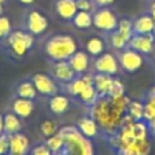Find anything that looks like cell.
I'll list each match as a JSON object with an SVG mask.
<instances>
[{
  "mask_svg": "<svg viewBox=\"0 0 155 155\" xmlns=\"http://www.w3.org/2000/svg\"><path fill=\"white\" fill-rule=\"evenodd\" d=\"M91 71L107 74V75H110V76H117V74L120 73V67H119L116 54L111 53L109 51H105L104 53L93 58Z\"/></svg>",
  "mask_w": 155,
  "mask_h": 155,
  "instance_id": "9c48e42d",
  "label": "cell"
},
{
  "mask_svg": "<svg viewBox=\"0 0 155 155\" xmlns=\"http://www.w3.org/2000/svg\"><path fill=\"white\" fill-rule=\"evenodd\" d=\"M120 18L121 17L113 6L97 7L92 13V21H93L92 27L98 33L103 35H108L117 29Z\"/></svg>",
  "mask_w": 155,
  "mask_h": 155,
  "instance_id": "8992f818",
  "label": "cell"
},
{
  "mask_svg": "<svg viewBox=\"0 0 155 155\" xmlns=\"http://www.w3.org/2000/svg\"><path fill=\"white\" fill-rule=\"evenodd\" d=\"M38 40L39 39L22 28H13L11 33L0 41V52L7 62L22 64L33 56Z\"/></svg>",
  "mask_w": 155,
  "mask_h": 155,
  "instance_id": "7a4b0ae2",
  "label": "cell"
},
{
  "mask_svg": "<svg viewBox=\"0 0 155 155\" xmlns=\"http://www.w3.org/2000/svg\"><path fill=\"white\" fill-rule=\"evenodd\" d=\"M71 98L64 93L63 91L47 98V107H48V110L50 113L53 115V116H63L64 114H67L70 109V105H71Z\"/></svg>",
  "mask_w": 155,
  "mask_h": 155,
  "instance_id": "5bb4252c",
  "label": "cell"
},
{
  "mask_svg": "<svg viewBox=\"0 0 155 155\" xmlns=\"http://www.w3.org/2000/svg\"><path fill=\"white\" fill-rule=\"evenodd\" d=\"M153 61H154V65H155V51H154V53H153Z\"/></svg>",
  "mask_w": 155,
  "mask_h": 155,
  "instance_id": "f35d334b",
  "label": "cell"
},
{
  "mask_svg": "<svg viewBox=\"0 0 155 155\" xmlns=\"http://www.w3.org/2000/svg\"><path fill=\"white\" fill-rule=\"evenodd\" d=\"M52 8L58 18L68 23H70L71 18L78 11L75 0H53Z\"/></svg>",
  "mask_w": 155,
  "mask_h": 155,
  "instance_id": "ffe728a7",
  "label": "cell"
},
{
  "mask_svg": "<svg viewBox=\"0 0 155 155\" xmlns=\"http://www.w3.org/2000/svg\"><path fill=\"white\" fill-rule=\"evenodd\" d=\"M11 0H0V15L5 13V10L7 7V5L10 4Z\"/></svg>",
  "mask_w": 155,
  "mask_h": 155,
  "instance_id": "8d00e7d4",
  "label": "cell"
},
{
  "mask_svg": "<svg viewBox=\"0 0 155 155\" xmlns=\"http://www.w3.org/2000/svg\"><path fill=\"white\" fill-rule=\"evenodd\" d=\"M8 154V136L6 133L0 134V155Z\"/></svg>",
  "mask_w": 155,
  "mask_h": 155,
  "instance_id": "1f68e13d",
  "label": "cell"
},
{
  "mask_svg": "<svg viewBox=\"0 0 155 155\" xmlns=\"http://www.w3.org/2000/svg\"><path fill=\"white\" fill-rule=\"evenodd\" d=\"M147 126H148V130H149V134L153 139H155V120H151V121H148L147 122Z\"/></svg>",
  "mask_w": 155,
  "mask_h": 155,
  "instance_id": "836d02e7",
  "label": "cell"
},
{
  "mask_svg": "<svg viewBox=\"0 0 155 155\" xmlns=\"http://www.w3.org/2000/svg\"><path fill=\"white\" fill-rule=\"evenodd\" d=\"M125 92H126V88H125L124 82L117 76H115L114 78V81H113V85H111V88H110V92H109L108 96L116 98V97H121V96L126 94Z\"/></svg>",
  "mask_w": 155,
  "mask_h": 155,
  "instance_id": "f1b7e54d",
  "label": "cell"
},
{
  "mask_svg": "<svg viewBox=\"0 0 155 155\" xmlns=\"http://www.w3.org/2000/svg\"><path fill=\"white\" fill-rule=\"evenodd\" d=\"M21 6H23L24 8L25 7H29V6H34L36 0H16Z\"/></svg>",
  "mask_w": 155,
  "mask_h": 155,
  "instance_id": "e575fe53",
  "label": "cell"
},
{
  "mask_svg": "<svg viewBox=\"0 0 155 155\" xmlns=\"http://www.w3.org/2000/svg\"><path fill=\"white\" fill-rule=\"evenodd\" d=\"M148 12L151 15V17H153L154 21H155V0L149 1V8H148Z\"/></svg>",
  "mask_w": 155,
  "mask_h": 155,
  "instance_id": "d590c367",
  "label": "cell"
},
{
  "mask_svg": "<svg viewBox=\"0 0 155 155\" xmlns=\"http://www.w3.org/2000/svg\"><path fill=\"white\" fill-rule=\"evenodd\" d=\"M79 47V40L67 33L50 34L40 41V52L47 63L68 61Z\"/></svg>",
  "mask_w": 155,
  "mask_h": 155,
  "instance_id": "3957f363",
  "label": "cell"
},
{
  "mask_svg": "<svg viewBox=\"0 0 155 155\" xmlns=\"http://www.w3.org/2000/svg\"><path fill=\"white\" fill-rule=\"evenodd\" d=\"M84 47H85V51L87 52V54L93 59L107 51L108 41H107L105 35H103L101 33L91 34L86 38V40L84 42Z\"/></svg>",
  "mask_w": 155,
  "mask_h": 155,
  "instance_id": "4fadbf2b",
  "label": "cell"
},
{
  "mask_svg": "<svg viewBox=\"0 0 155 155\" xmlns=\"http://www.w3.org/2000/svg\"><path fill=\"white\" fill-rule=\"evenodd\" d=\"M6 155H10V154H6Z\"/></svg>",
  "mask_w": 155,
  "mask_h": 155,
  "instance_id": "60d3db41",
  "label": "cell"
},
{
  "mask_svg": "<svg viewBox=\"0 0 155 155\" xmlns=\"http://www.w3.org/2000/svg\"><path fill=\"white\" fill-rule=\"evenodd\" d=\"M96 7H108V6H113L115 0H93Z\"/></svg>",
  "mask_w": 155,
  "mask_h": 155,
  "instance_id": "d6a6232c",
  "label": "cell"
},
{
  "mask_svg": "<svg viewBox=\"0 0 155 155\" xmlns=\"http://www.w3.org/2000/svg\"><path fill=\"white\" fill-rule=\"evenodd\" d=\"M47 73L61 86V88L64 85H67L68 82H70L76 76V74L71 69V67L68 63V61H58V62L48 63Z\"/></svg>",
  "mask_w": 155,
  "mask_h": 155,
  "instance_id": "30bf717a",
  "label": "cell"
},
{
  "mask_svg": "<svg viewBox=\"0 0 155 155\" xmlns=\"http://www.w3.org/2000/svg\"><path fill=\"white\" fill-rule=\"evenodd\" d=\"M29 79L34 84L36 92L40 97L50 98L62 92L61 86L52 79V76L48 73H34L29 75Z\"/></svg>",
  "mask_w": 155,
  "mask_h": 155,
  "instance_id": "ba28073f",
  "label": "cell"
},
{
  "mask_svg": "<svg viewBox=\"0 0 155 155\" xmlns=\"http://www.w3.org/2000/svg\"><path fill=\"white\" fill-rule=\"evenodd\" d=\"M76 128L78 131L84 136L86 137L87 139H91V140H94L99 134V127L96 122V120L88 114L86 113L84 116H81L78 121H76Z\"/></svg>",
  "mask_w": 155,
  "mask_h": 155,
  "instance_id": "ac0fdd59",
  "label": "cell"
},
{
  "mask_svg": "<svg viewBox=\"0 0 155 155\" xmlns=\"http://www.w3.org/2000/svg\"><path fill=\"white\" fill-rule=\"evenodd\" d=\"M131 21L133 34H155V21L148 11L132 17Z\"/></svg>",
  "mask_w": 155,
  "mask_h": 155,
  "instance_id": "9a60e30c",
  "label": "cell"
},
{
  "mask_svg": "<svg viewBox=\"0 0 155 155\" xmlns=\"http://www.w3.org/2000/svg\"><path fill=\"white\" fill-rule=\"evenodd\" d=\"M127 47L143 56H150L155 51V34H133L128 40Z\"/></svg>",
  "mask_w": 155,
  "mask_h": 155,
  "instance_id": "8fae6325",
  "label": "cell"
},
{
  "mask_svg": "<svg viewBox=\"0 0 155 155\" xmlns=\"http://www.w3.org/2000/svg\"><path fill=\"white\" fill-rule=\"evenodd\" d=\"M98 98H99V97H98V93H97V91H96V88H94V86H93V82H92V84L87 85V86L74 98V101H76V102L80 103L81 105H84L86 109H90V108L97 102Z\"/></svg>",
  "mask_w": 155,
  "mask_h": 155,
  "instance_id": "603a6c76",
  "label": "cell"
},
{
  "mask_svg": "<svg viewBox=\"0 0 155 155\" xmlns=\"http://www.w3.org/2000/svg\"><path fill=\"white\" fill-rule=\"evenodd\" d=\"M12 29H13V24H12L11 18L6 16L5 13L0 15V41L5 39L11 33Z\"/></svg>",
  "mask_w": 155,
  "mask_h": 155,
  "instance_id": "83f0119b",
  "label": "cell"
},
{
  "mask_svg": "<svg viewBox=\"0 0 155 155\" xmlns=\"http://www.w3.org/2000/svg\"><path fill=\"white\" fill-rule=\"evenodd\" d=\"M114 78L115 76H110L107 74L93 73V86L98 93V97H105L109 94Z\"/></svg>",
  "mask_w": 155,
  "mask_h": 155,
  "instance_id": "7402d4cb",
  "label": "cell"
},
{
  "mask_svg": "<svg viewBox=\"0 0 155 155\" xmlns=\"http://www.w3.org/2000/svg\"><path fill=\"white\" fill-rule=\"evenodd\" d=\"M68 63L70 64L71 69L76 75H82L91 71L92 67V58L87 54L85 50H78L69 59Z\"/></svg>",
  "mask_w": 155,
  "mask_h": 155,
  "instance_id": "2e32d148",
  "label": "cell"
},
{
  "mask_svg": "<svg viewBox=\"0 0 155 155\" xmlns=\"http://www.w3.org/2000/svg\"><path fill=\"white\" fill-rule=\"evenodd\" d=\"M4 133H6L7 136L22 132L23 130V120L17 116L15 113H12L11 110L6 109L4 113Z\"/></svg>",
  "mask_w": 155,
  "mask_h": 155,
  "instance_id": "44dd1931",
  "label": "cell"
},
{
  "mask_svg": "<svg viewBox=\"0 0 155 155\" xmlns=\"http://www.w3.org/2000/svg\"><path fill=\"white\" fill-rule=\"evenodd\" d=\"M92 12L86 11H76L70 21V24L78 30H88L92 28Z\"/></svg>",
  "mask_w": 155,
  "mask_h": 155,
  "instance_id": "d4e9b609",
  "label": "cell"
},
{
  "mask_svg": "<svg viewBox=\"0 0 155 155\" xmlns=\"http://www.w3.org/2000/svg\"><path fill=\"white\" fill-rule=\"evenodd\" d=\"M36 101H30L25 98H19V97H11L7 104V109L15 113L17 116H19L23 121L27 120L33 115L36 108Z\"/></svg>",
  "mask_w": 155,
  "mask_h": 155,
  "instance_id": "7c38bea8",
  "label": "cell"
},
{
  "mask_svg": "<svg viewBox=\"0 0 155 155\" xmlns=\"http://www.w3.org/2000/svg\"><path fill=\"white\" fill-rule=\"evenodd\" d=\"M4 133V115L0 113V134Z\"/></svg>",
  "mask_w": 155,
  "mask_h": 155,
  "instance_id": "74e56055",
  "label": "cell"
},
{
  "mask_svg": "<svg viewBox=\"0 0 155 155\" xmlns=\"http://www.w3.org/2000/svg\"><path fill=\"white\" fill-rule=\"evenodd\" d=\"M63 143L52 155H94L93 140L84 137L76 126H64L59 128Z\"/></svg>",
  "mask_w": 155,
  "mask_h": 155,
  "instance_id": "277c9868",
  "label": "cell"
},
{
  "mask_svg": "<svg viewBox=\"0 0 155 155\" xmlns=\"http://www.w3.org/2000/svg\"><path fill=\"white\" fill-rule=\"evenodd\" d=\"M130 98L124 94L121 97H99L97 102L87 109V113L96 120L101 137L104 138L117 131L126 117V109Z\"/></svg>",
  "mask_w": 155,
  "mask_h": 155,
  "instance_id": "6da1fadb",
  "label": "cell"
},
{
  "mask_svg": "<svg viewBox=\"0 0 155 155\" xmlns=\"http://www.w3.org/2000/svg\"><path fill=\"white\" fill-rule=\"evenodd\" d=\"M120 71L125 74L137 73L144 64V56L130 47H125L120 51H115Z\"/></svg>",
  "mask_w": 155,
  "mask_h": 155,
  "instance_id": "52a82bcc",
  "label": "cell"
},
{
  "mask_svg": "<svg viewBox=\"0 0 155 155\" xmlns=\"http://www.w3.org/2000/svg\"><path fill=\"white\" fill-rule=\"evenodd\" d=\"M148 1H151V0H148Z\"/></svg>",
  "mask_w": 155,
  "mask_h": 155,
  "instance_id": "ab89813d",
  "label": "cell"
},
{
  "mask_svg": "<svg viewBox=\"0 0 155 155\" xmlns=\"http://www.w3.org/2000/svg\"><path fill=\"white\" fill-rule=\"evenodd\" d=\"M12 96L30 99V101H36L39 97L36 88H35L34 84L31 82V80L29 79V76L16 81V84L12 87Z\"/></svg>",
  "mask_w": 155,
  "mask_h": 155,
  "instance_id": "e0dca14e",
  "label": "cell"
},
{
  "mask_svg": "<svg viewBox=\"0 0 155 155\" xmlns=\"http://www.w3.org/2000/svg\"><path fill=\"white\" fill-rule=\"evenodd\" d=\"M126 116L133 121L144 120V108L142 99H130L126 109Z\"/></svg>",
  "mask_w": 155,
  "mask_h": 155,
  "instance_id": "484cf974",
  "label": "cell"
},
{
  "mask_svg": "<svg viewBox=\"0 0 155 155\" xmlns=\"http://www.w3.org/2000/svg\"><path fill=\"white\" fill-rule=\"evenodd\" d=\"M30 149L29 139L23 132L8 136V154L10 155H28Z\"/></svg>",
  "mask_w": 155,
  "mask_h": 155,
  "instance_id": "d6986e66",
  "label": "cell"
},
{
  "mask_svg": "<svg viewBox=\"0 0 155 155\" xmlns=\"http://www.w3.org/2000/svg\"><path fill=\"white\" fill-rule=\"evenodd\" d=\"M75 5L78 11H86V12H94L97 8L93 0H75Z\"/></svg>",
  "mask_w": 155,
  "mask_h": 155,
  "instance_id": "4dcf8cb0",
  "label": "cell"
},
{
  "mask_svg": "<svg viewBox=\"0 0 155 155\" xmlns=\"http://www.w3.org/2000/svg\"><path fill=\"white\" fill-rule=\"evenodd\" d=\"M140 99L143 102L144 108V121L148 122L155 120V88L151 87L143 94Z\"/></svg>",
  "mask_w": 155,
  "mask_h": 155,
  "instance_id": "cb8c5ba5",
  "label": "cell"
},
{
  "mask_svg": "<svg viewBox=\"0 0 155 155\" xmlns=\"http://www.w3.org/2000/svg\"><path fill=\"white\" fill-rule=\"evenodd\" d=\"M154 88H155V86H154Z\"/></svg>",
  "mask_w": 155,
  "mask_h": 155,
  "instance_id": "b9f144b4",
  "label": "cell"
},
{
  "mask_svg": "<svg viewBox=\"0 0 155 155\" xmlns=\"http://www.w3.org/2000/svg\"><path fill=\"white\" fill-rule=\"evenodd\" d=\"M28 155H52V151L46 145V143L44 140H41V142L34 144L33 147H30Z\"/></svg>",
  "mask_w": 155,
  "mask_h": 155,
  "instance_id": "f546056e",
  "label": "cell"
},
{
  "mask_svg": "<svg viewBox=\"0 0 155 155\" xmlns=\"http://www.w3.org/2000/svg\"><path fill=\"white\" fill-rule=\"evenodd\" d=\"M50 27V18L45 10L34 5L25 7L21 17V27L36 39L41 38Z\"/></svg>",
  "mask_w": 155,
  "mask_h": 155,
  "instance_id": "5b68a950",
  "label": "cell"
},
{
  "mask_svg": "<svg viewBox=\"0 0 155 155\" xmlns=\"http://www.w3.org/2000/svg\"><path fill=\"white\" fill-rule=\"evenodd\" d=\"M58 131H59V127L54 120H44L40 124V132L45 139L56 134Z\"/></svg>",
  "mask_w": 155,
  "mask_h": 155,
  "instance_id": "4316f807",
  "label": "cell"
}]
</instances>
